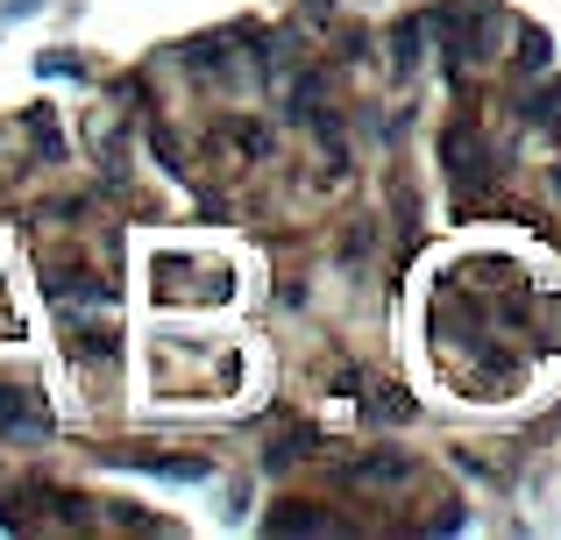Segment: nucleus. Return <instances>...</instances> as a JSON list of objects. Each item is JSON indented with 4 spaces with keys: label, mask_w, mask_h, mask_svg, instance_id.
Masks as SVG:
<instances>
[{
    "label": "nucleus",
    "mask_w": 561,
    "mask_h": 540,
    "mask_svg": "<svg viewBox=\"0 0 561 540\" xmlns=\"http://www.w3.org/2000/svg\"><path fill=\"white\" fill-rule=\"evenodd\" d=\"M214 142H220V150H234V157H263V150H271V136H263L256 122H220Z\"/></svg>",
    "instance_id": "3"
},
{
    "label": "nucleus",
    "mask_w": 561,
    "mask_h": 540,
    "mask_svg": "<svg viewBox=\"0 0 561 540\" xmlns=\"http://www.w3.org/2000/svg\"><path fill=\"white\" fill-rule=\"evenodd\" d=\"M448 157H455V185H477V171H483V142L477 136H469V128H455V136H448Z\"/></svg>",
    "instance_id": "4"
},
{
    "label": "nucleus",
    "mask_w": 561,
    "mask_h": 540,
    "mask_svg": "<svg viewBox=\"0 0 561 540\" xmlns=\"http://www.w3.org/2000/svg\"><path fill=\"white\" fill-rule=\"evenodd\" d=\"M477 28H491V8H483V0H448V8L434 14L440 50H455V57H469V50H477Z\"/></svg>",
    "instance_id": "1"
},
{
    "label": "nucleus",
    "mask_w": 561,
    "mask_h": 540,
    "mask_svg": "<svg viewBox=\"0 0 561 540\" xmlns=\"http://www.w3.org/2000/svg\"><path fill=\"white\" fill-rule=\"evenodd\" d=\"M271 527L277 533H313V527H328L320 513H271Z\"/></svg>",
    "instance_id": "5"
},
{
    "label": "nucleus",
    "mask_w": 561,
    "mask_h": 540,
    "mask_svg": "<svg viewBox=\"0 0 561 540\" xmlns=\"http://www.w3.org/2000/svg\"><path fill=\"white\" fill-rule=\"evenodd\" d=\"M0 427H14V434H43V399H22L14 384H0Z\"/></svg>",
    "instance_id": "2"
}]
</instances>
